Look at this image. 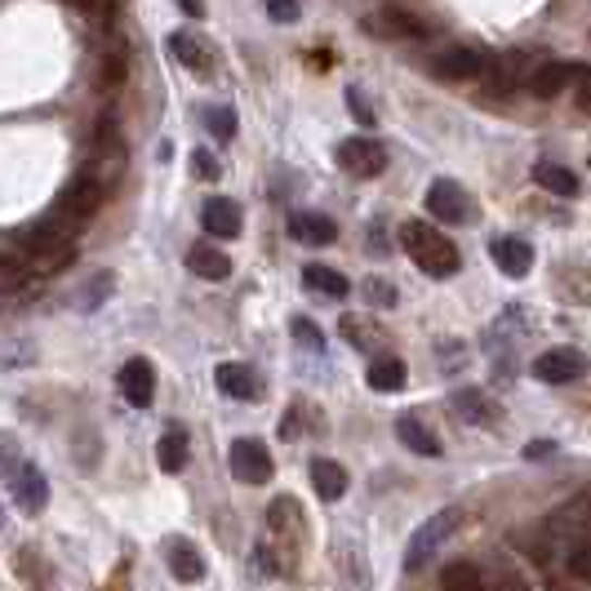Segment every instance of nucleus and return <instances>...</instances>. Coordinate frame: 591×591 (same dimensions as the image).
I'll list each match as a JSON object with an SVG mask.
<instances>
[{
	"label": "nucleus",
	"instance_id": "1",
	"mask_svg": "<svg viewBox=\"0 0 591 591\" xmlns=\"http://www.w3.org/2000/svg\"><path fill=\"white\" fill-rule=\"evenodd\" d=\"M401 244H405V254L414 259V267H423L427 276H454L463 267V254H458V244H450V236H440L431 223L423 218H410L401 223Z\"/></svg>",
	"mask_w": 591,
	"mask_h": 591
},
{
	"label": "nucleus",
	"instance_id": "2",
	"mask_svg": "<svg viewBox=\"0 0 591 591\" xmlns=\"http://www.w3.org/2000/svg\"><path fill=\"white\" fill-rule=\"evenodd\" d=\"M103 201H108V187L103 183H98L89 169H80L67 187H63V196H59V205L54 210H49V214H59L63 223H72L76 231L98 214V210H103Z\"/></svg>",
	"mask_w": 591,
	"mask_h": 591
},
{
	"label": "nucleus",
	"instance_id": "3",
	"mask_svg": "<svg viewBox=\"0 0 591 591\" xmlns=\"http://www.w3.org/2000/svg\"><path fill=\"white\" fill-rule=\"evenodd\" d=\"M267 525H272V548H280V556L285 561H293L303 552V543H307V512L299 507V499H289V494H280L272 507H267Z\"/></svg>",
	"mask_w": 591,
	"mask_h": 591
},
{
	"label": "nucleus",
	"instance_id": "4",
	"mask_svg": "<svg viewBox=\"0 0 591 591\" xmlns=\"http://www.w3.org/2000/svg\"><path fill=\"white\" fill-rule=\"evenodd\" d=\"M454 529H458V516H454V512H436V516H427V520L414 529L410 548H405V569H427V565L436 561V552L450 543Z\"/></svg>",
	"mask_w": 591,
	"mask_h": 591
},
{
	"label": "nucleus",
	"instance_id": "5",
	"mask_svg": "<svg viewBox=\"0 0 591 591\" xmlns=\"http://www.w3.org/2000/svg\"><path fill=\"white\" fill-rule=\"evenodd\" d=\"M427 210L436 223H450V227H467L476 223V201H471V191L463 183H450V178H440L427 187Z\"/></svg>",
	"mask_w": 591,
	"mask_h": 591
},
{
	"label": "nucleus",
	"instance_id": "6",
	"mask_svg": "<svg viewBox=\"0 0 591 591\" xmlns=\"http://www.w3.org/2000/svg\"><path fill=\"white\" fill-rule=\"evenodd\" d=\"M227 467L244 485H267L272 480V450L254 436H240L231 445V454H227Z\"/></svg>",
	"mask_w": 591,
	"mask_h": 591
},
{
	"label": "nucleus",
	"instance_id": "7",
	"mask_svg": "<svg viewBox=\"0 0 591 591\" xmlns=\"http://www.w3.org/2000/svg\"><path fill=\"white\" fill-rule=\"evenodd\" d=\"M338 165L356 178H378L387 169V147L378 138H342L338 142Z\"/></svg>",
	"mask_w": 591,
	"mask_h": 591
},
{
	"label": "nucleus",
	"instance_id": "8",
	"mask_svg": "<svg viewBox=\"0 0 591 591\" xmlns=\"http://www.w3.org/2000/svg\"><path fill=\"white\" fill-rule=\"evenodd\" d=\"M587 369H591V361H587V352H578V348H552V352H543L533 361V378H543V382H578V378H587Z\"/></svg>",
	"mask_w": 591,
	"mask_h": 591
},
{
	"label": "nucleus",
	"instance_id": "9",
	"mask_svg": "<svg viewBox=\"0 0 591 591\" xmlns=\"http://www.w3.org/2000/svg\"><path fill=\"white\" fill-rule=\"evenodd\" d=\"M485 67H489V54H480L476 45H450V49H440V54L431 59V72L445 76V80H471Z\"/></svg>",
	"mask_w": 591,
	"mask_h": 591
},
{
	"label": "nucleus",
	"instance_id": "10",
	"mask_svg": "<svg viewBox=\"0 0 591 591\" xmlns=\"http://www.w3.org/2000/svg\"><path fill=\"white\" fill-rule=\"evenodd\" d=\"M450 405H454V414H458L463 423H471V427H499V423H503V405L489 397V391H480V387H458L454 397H450Z\"/></svg>",
	"mask_w": 591,
	"mask_h": 591
},
{
	"label": "nucleus",
	"instance_id": "11",
	"mask_svg": "<svg viewBox=\"0 0 591 591\" xmlns=\"http://www.w3.org/2000/svg\"><path fill=\"white\" fill-rule=\"evenodd\" d=\"M338 334L348 338L356 352H365V356H374V361H382V356L391 352V338H387V329H382L374 316H342V320H338Z\"/></svg>",
	"mask_w": 591,
	"mask_h": 591
},
{
	"label": "nucleus",
	"instance_id": "12",
	"mask_svg": "<svg viewBox=\"0 0 591 591\" xmlns=\"http://www.w3.org/2000/svg\"><path fill=\"white\" fill-rule=\"evenodd\" d=\"M10 489H14V503L23 516H40L45 503H49V480L36 463H23L14 476H10Z\"/></svg>",
	"mask_w": 591,
	"mask_h": 591
},
{
	"label": "nucleus",
	"instance_id": "13",
	"mask_svg": "<svg viewBox=\"0 0 591 591\" xmlns=\"http://www.w3.org/2000/svg\"><path fill=\"white\" fill-rule=\"evenodd\" d=\"M214 382L227 401H259L263 397V378L250 369V365H240V361H223L214 369Z\"/></svg>",
	"mask_w": 591,
	"mask_h": 591
},
{
	"label": "nucleus",
	"instance_id": "14",
	"mask_svg": "<svg viewBox=\"0 0 591 591\" xmlns=\"http://www.w3.org/2000/svg\"><path fill=\"white\" fill-rule=\"evenodd\" d=\"M418 27H423V23H418V14L401 10V5H378V10H369V14H365V32H369V36H382V40L423 36Z\"/></svg>",
	"mask_w": 591,
	"mask_h": 591
},
{
	"label": "nucleus",
	"instance_id": "15",
	"mask_svg": "<svg viewBox=\"0 0 591 591\" xmlns=\"http://www.w3.org/2000/svg\"><path fill=\"white\" fill-rule=\"evenodd\" d=\"M121 397L134 410L152 405V397H156V369H152V361H142V356L125 361V369H121Z\"/></svg>",
	"mask_w": 591,
	"mask_h": 591
},
{
	"label": "nucleus",
	"instance_id": "16",
	"mask_svg": "<svg viewBox=\"0 0 591 591\" xmlns=\"http://www.w3.org/2000/svg\"><path fill=\"white\" fill-rule=\"evenodd\" d=\"M169 54H174L187 72L205 76V80L214 76V63H218V59H214V49H210L201 36H196V32H174V36H169Z\"/></svg>",
	"mask_w": 591,
	"mask_h": 591
},
{
	"label": "nucleus",
	"instance_id": "17",
	"mask_svg": "<svg viewBox=\"0 0 591 591\" xmlns=\"http://www.w3.org/2000/svg\"><path fill=\"white\" fill-rule=\"evenodd\" d=\"M201 227L214 236V240H236L240 227H244V214L236 201H227V196H214V201L201 205Z\"/></svg>",
	"mask_w": 591,
	"mask_h": 591
},
{
	"label": "nucleus",
	"instance_id": "18",
	"mask_svg": "<svg viewBox=\"0 0 591 591\" xmlns=\"http://www.w3.org/2000/svg\"><path fill=\"white\" fill-rule=\"evenodd\" d=\"M165 561H169V574L178 582H201L205 578V556L196 543H187V538H165Z\"/></svg>",
	"mask_w": 591,
	"mask_h": 591
},
{
	"label": "nucleus",
	"instance_id": "19",
	"mask_svg": "<svg viewBox=\"0 0 591 591\" xmlns=\"http://www.w3.org/2000/svg\"><path fill=\"white\" fill-rule=\"evenodd\" d=\"M489 254H494L499 272H503V276H512V280L529 276V267H533V244H529V240H520V236H499L494 244H489Z\"/></svg>",
	"mask_w": 591,
	"mask_h": 591
},
{
	"label": "nucleus",
	"instance_id": "20",
	"mask_svg": "<svg viewBox=\"0 0 591 591\" xmlns=\"http://www.w3.org/2000/svg\"><path fill=\"white\" fill-rule=\"evenodd\" d=\"M578 63H543V67H533L529 72V93H538V98H556V93H565L574 80H578Z\"/></svg>",
	"mask_w": 591,
	"mask_h": 591
},
{
	"label": "nucleus",
	"instance_id": "21",
	"mask_svg": "<svg viewBox=\"0 0 591 591\" xmlns=\"http://www.w3.org/2000/svg\"><path fill=\"white\" fill-rule=\"evenodd\" d=\"M397 436H401L405 450H414V454H423V458H440V436H436L418 414L397 418Z\"/></svg>",
	"mask_w": 591,
	"mask_h": 591
},
{
	"label": "nucleus",
	"instance_id": "22",
	"mask_svg": "<svg viewBox=\"0 0 591 591\" xmlns=\"http://www.w3.org/2000/svg\"><path fill=\"white\" fill-rule=\"evenodd\" d=\"M187 272H196L201 280H227L231 276V259L214 244H191L187 250Z\"/></svg>",
	"mask_w": 591,
	"mask_h": 591
},
{
	"label": "nucleus",
	"instance_id": "23",
	"mask_svg": "<svg viewBox=\"0 0 591 591\" xmlns=\"http://www.w3.org/2000/svg\"><path fill=\"white\" fill-rule=\"evenodd\" d=\"M289 236L303 244H334L338 240V223L325 214H293L289 218Z\"/></svg>",
	"mask_w": 591,
	"mask_h": 591
},
{
	"label": "nucleus",
	"instance_id": "24",
	"mask_svg": "<svg viewBox=\"0 0 591 591\" xmlns=\"http://www.w3.org/2000/svg\"><path fill=\"white\" fill-rule=\"evenodd\" d=\"M312 485L325 503H338L342 494H348V471H342V463H334V458H312Z\"/></svg>",
	"mask_w": 591,
	"mask_h": 591
},
{
	"label": "nucleus",
	"instance_id": "25",
	"mask_svg": "<svg viewBox=\"0 0 591 591\" xmlns=\"http://www.w3.org/2000/svg\"><path fill=\"white\" fill-rule=\"evenodd\" d=\"M365 378H369L374 391H382V397H397V391L405 387V378H410V369H405L401 356H382V361H369Z\"/></svg>",
	"mask_w": 591,
	"mask_h": 591
},
{
	"label": "nucleus",
	"instance_id": "26",
	"mask_svg": "<svg viewBox=\"0 0 591 591\" xmlns=\"http://www.w3.org/2000/svg\"><path fill=\"white\" fill-rule=\"evenodd\" d=\"M533 178H538V187H548L552 196H565V201L582 191V178H578L574 169L556 165V161H538V165H533Z\"/></svg>",
	"mask_w": 591,
	"mask_h": 591
},
{
	"label": "nucleus",
	"instance_id": "27",
	"mask_svg": "<svg viewBox=\"0 0 591 591\" xmlns=\"http://www.w3.org/2000/svg\"><path fill=\"white\" fill-rule=\"evenodd\" d=\"M187 458H191V440H187V431L183 427H169L165 436H161V445H156V463H161V471H183L187 467Z\"/></svg>",
	"mask_w": 591,
	"mask_h": 591
},
{
	"label": "nucleus",
	"instance_id": "28",
	"mask_svg": "<svg viewBox=\"0 0 591 591\" xmlns=\"http://www.w3.org/2000/svg\"><path fill=\"white\" fill-rule=\"evenodd\" d=\"M303 280H307V289L325 293V299H348V293H352V280L342 272H334V267H325V263H312L303 272Z\"/></svg>",
	"mask_w": 591,
	"mask_h": 591
},
{
	"label": "nucleus",
	"instance_id": "29",
	"mask_svg": "<svg viewBox=\"0 0 591 591\" xmlns=\"http://www.w3.org/2000/svg\"><path fill=\"white\" fill-rule=\"evenodd\" d=\"M440 591H489V587L471 561H450L445 574H440Z\"/></svg>",
	"mask_w": 591,
	"mask_h": 591
},
{
	"label": "nucleus",
	"instance_id": "30",
	"mask_svg": "<svg viewBox=\"0 0 591 591\" xmlns=\"http://www.w3.org/2000/svg\"><path fill=\"white\" fill-rule=\"evenodd\" d=\"M205 129L214 134V142H236V112L231 108H205Z\"/></svg>",
	"mask_w": 591,
	"mask_h": 591
},
{
	"label": "nucleus",
	"instance_id": "31",
	"mask_svg": "<svg viewBox=\"0 0 591 591\" xmlns=\"http://www.w3.org/2000/svg\"><path fill=\"white\" fill-rule=\"evenodd\" d=\"M289 334H293V342H299V348H307V352H325V334H320L312 320L293 316V320H289Z\"/></svg>",
	"mask_w": 591,
	"mask_h": 591
},
{
	"label": "nucleus",
	"instance_id": "32",
	"mask_svg": "<svg viewBox=\"0 0 591 591\" xmlns=\"http://www.w3.org/2000/svg\"><path fill=\"white\" fill-rule=\"evenodd\" d=\"M565 565H569V574L578 582H591V538H578V543L569 548V556H565Z\"/></svg>",
	"mask_w": 591,
	"mask_h": 591
},
{
	"label": "nucleus",
	"instance_id": "33",
	"mask_svg": "<svg viewBox=\"0 0 591 591\" xmlns=\"http://www.w3.org/2000/svg\"><path fill=\"white\" fill-rule=\"evenodd\" d=\"M191 174L201 178V183H214V178H223V165H218V156H214V152H205V147H196V152H191Z\"/></svg>",
	"mask_w": 591,
	"mask_h": 591
},
{
	"label": "nucleus",
	"instance_id": "34",
	"mask_svg": "<svg viewBox=\"0 0 591 591\" xmlns=\"http://www.w3.org/2000/svg\"><path fill=\"white\" fill-rule=\"evenodd\" d=\"M40 565H45V561H40L32 548H27V552H18V578H27L36 591H45V587H49V569H45V578H40Z\"/></svg>",
	"mask_w": 591,
	"mask_h": 591
},
{
	"label": "nucleus",
	"instance_id": "35",
	"mask_svg": "<svg viewBox=\"0 0 591 591\" xmlns=\"http://www.w3.org/2000/svg\"><path fill=\"white\" fill-rule=\"evenodd\" d=\"M125 80V54H108L103 72H98V89H116Z\"/></svg>",
	"mask_w": 591,
	"mask_h": 591
},
{
	"label": "nucleus",
	"instance_id": "36",
	"mask_svg": "<svg viewBox=\"0 0 591 591\" xmlns=\"http://www.w3.org/2000/svg\"><path fill=\"white\" fill-rule=\"evenodd\" d=\"M18 467H23V454H18V445H14V436H0V480L14 476Z\"/></svg>",
	"mask_w": 591,
	"mask_h": 591
},
{
	"label": "nucleus",
	"instance_id": "37",
	"mask_svg": "<svg viewBox=\"0 0 591 591\" xmlns=\"http://www.w3.org/2000/svg\"><path fill=\"white\" fill-rule=\"evenodd\" d=\"M348 103H352V116L361 121V125H374V108H369V98H365V89H348Z\"/></svg>",
	"mask_w": 591,
	"mask_h": 591
},
{
	"label": "nucleus",
	"instance_id": "38",
	"mask_svg": "<svg viewBox=\"0 0 591 591\" xmlns=\"http://www.w3.org/2000/svg\"><path fill=\"white\" fill-rule=\"evenodd\" d=\"M108 293H112V272H103V276H98V289L89 285V289L80 293V307H98V303L108 299Z\"/></svg>",
	"mask_w": 591,
	"mask_h": 591
},
{
	"label": "nucleus",
	"instance_id": "39",
	"mask_svg": "<svg viewBox=\"0 0 591 591\" xmlns=\"http://www.w3.org/2000/svg\"><path fill=\"white\" fill-rule=\"evenodd\" d=\"M267 14H272V23H299L303 5H293V0H272Z\"/></svg>",
	"mask_w": 591,
	"mask_h": 591
},
{
	"label": "nucleus",
	"instance_id": "40",
	"mask_svg": "<svg viewBox=\"0 0 591 591\" xmlns=\"http://www.w3.org/2000/svg\"><path fill=\"white\" fill-rule=\"evenodd\" d=\"M365 250H369V254H378V259H382V254L391 250V244H387V236H382V227H378V223H369V231H365Z\"/></svg>",
	"mask_w": 591,
	"mask_h": 591
},
{
	"label": "nucleus",
	"instance_id": "41",
	"mask_svg": "<svg viewBox=\"0 0 591 591\" xmlns=\"http://www.w3.org/2000/svg\"><path fill=\"white\" fill-rule=\"evenodd\" d=\"M365 293H369L374 303H397V293H391V285H387V280H378V276L365 285Z\"/></svg>",
	"mask_w": 591,
	"mask_h": 591
},
{
	"label": "nucleus",
	"instance_id": "42",
	"mask_svg": "<svg viewBox=\"0 0 591 591\" xmlns=\"http://www.w3.org/2000/svg\"><path fill=\"white\" fill-rule=\"evenodd\" d=\"M578 108L591 116V72H578Z\"/></svg>",
	"mask_w": 591,
	"mask_h": 591
},
{
	"label": "nucleus",
	"instance_id": "43",
	"mask_svg": "<svg viewBox=\"0 0 591 591\" xmlns=\"http://www.w3.org/2000/svg\"><path fill=\"white\" fill-rule=\"evenodd\" d=\"M574 503H578V512H582V525H587V533H591V489H587V494H578Z\"/></svg>",
	"mask_w": 591,
	"mask_h": 591
},
{
	"label": "nucleus",
	"instance_id": "44",
	"mask_svg": "<svg viewBox=\"0 0 591 591\" xmlns=\"http://www.w3.org/2000/svg\"><path fill=\"white\" fill-rule=\"evenodd\" d=\"M552 450H556V445H552V440H533V445H529L525 454H529V458H543V454H552Z\"/></svg>",
	"mask_w": 591,
	"mask_h": 591
},
{
	"label": "nucleus",
	"instance_id": "45",
	"mask_svg": "<svg viewBox=\"0 0 591 591\" xmlns=\"http://www.w3.org/2000/svg\"><path fill=\"white\" fill-rule=\"evenodd\" d=\"M0 520H5V516H0Z\"/></svg>",
	"mask_w": 591,
	"mask_h": 591
}]
</instances>
